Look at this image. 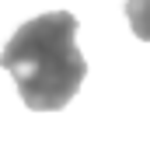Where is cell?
<instances>
[{"mask_svg": "<svg viewBox=\"0 0 150 150\" xmlns=\"http://www.w3.org/2000/svg\"><path fill=\"white\" fill-rule=\"evenodd\" d=\"M77 18L70 11H49L25 21L0 52V67L14 77L21 101L32 112H59L70 105L87 63L77 49Z\"/></svg>", "mask_w": 150, "mask_h": 150, "instance_id": "obj_1", "label": "cell"}]
</instances>
